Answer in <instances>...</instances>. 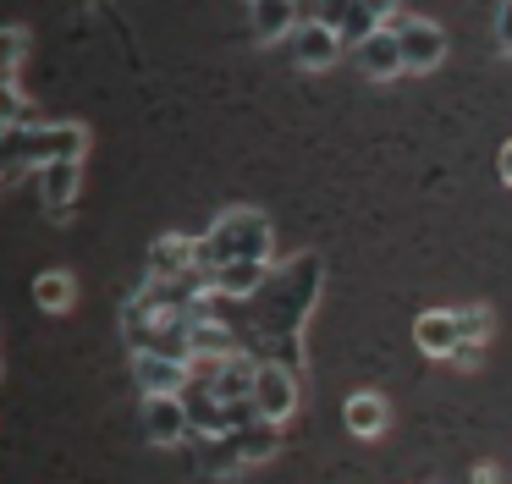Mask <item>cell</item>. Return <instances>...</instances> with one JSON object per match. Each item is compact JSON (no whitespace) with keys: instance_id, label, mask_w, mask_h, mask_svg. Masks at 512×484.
Returning a JSON list of instances; mask_svg holds the SVG:
<instances>
[{"instance_id":"obj_1","label":"cell","mask_w":512,"mask_h":484,"mask_svg":"<svg viewBox=\"0 0 512 484\" xmlns=\"http://www.w3.org/2000/svg\"><path fill=\"white\" fill-rule=\"evenodd\" d=\"M320 281H325L320 253H298L287 270L259 286V297H248L254 303V325L248 330H259L270 341V363H287L292 374H303V314H309Z\"/></svg>"},{"instance_id":"obj_2","label":"cell","mask_w":512,"mask_h":484,"mask_svg":"<svg viewBox=\"0 0 512 484\" xmlns=\"http://www.w3.org/2000/svg\"><path fill=\"white\" fill-rule=\"evenodd\" d=\"M270 220L259 209H226L210 231L199 237V259L204 270H221V264H237V259H265L270 264Z\"/></svg>"},{"instance_id":"obj_3","label":"cell","mask_w":512,"mask_h":484,"mask_svg":"<svg viewBox=\"0 0 512 484\" xmlns=\"http://www.w3.org/2000/svg\"><path fill=\"white\" fill-rule=\"evenodd\" d=\"M281 451V424L276 418H254V424L232 429V435L215 440V451L204 457V468L215 473V479H232V473L254 468V462H270Z\"/></svg>"},{"instance_id":"obj_4","label":"cell","mask_w":512,"mask_h":484,"mask_svg":"<svg viewBox=\"0 0 512 484\" xmlns=\"http://www.w3.org/2000/svg\"><path fill=\"white\" fill-rule=\"evenodd\" d=\"M89 149V127L83 121H45V127H23V160L28 171H45V165H61V160H83Z\"/></svg>"},{"instance_id":"obj_5","label":"cell","mask_w":512,"mask_h":484,"mask_svg":"<svg viewBox=\"0 0 512 484\" xmlns=\"http://www.w3.org/2000/svg\"><path fill=\"white\" fill-rule=\"evenodd\" d=\"M254 407H259V418H276V424H287V418H292V407H298V374H292L287 363L259 358Z\"/></svg>"},{"instance_id":"obj_6","label":"cell","mask_w":512,"mask_h":484,"mask_svg":"<svg viewBox=\"0 0 512 484\" xmlns=\"http://www.w3.org/2000/svg\"><path fill=\"white\" fill-rule=\"evenodd\" d=\"M386 28H397V39H402V66H413V72H430V66H441L446 33L435 28V22H424V17H413V22L391 17Z\"/></svg>"},{"instance_id":"obj_7","label":"cell","mask_w":512,"mask_h":484,"mask_svg":"<svg viewBox=\"0 0 512 484\" xmlns=\"http://www.w3.org/2000/svg\"><path fill=\"white\" fill-rule=\"evenodd\" d=\"M133 374L144 385V396H182L193 380L188 358H166V352H133Z\"/></svg>"},{"instance_id":"obj_8","label":"cell","mask_w":512,"mask_h":484,"mask_svg":"<svg viewBox=\"0 0 512 484\" xmlns=\"http://www.w3.org/2000/svg\"><path fill=\"white\" fill-rule=\"evenodd\" d=\"M144 435H149V446H182L193 435L188 402L182 396H144Z\"/></svg>"},{"instance_id":"obj_9","label":"cell","mask_w":512,"mask_h":484,"mask_svg":"<svg viewBox=\"0 0 512 484\" xmlns=\"http://www.w3.org/2000/svg\"><path fill=\"white\" fill-rule=\"evenodd\" d=\"M199 270H204L199 242H188V237H160L149 248V281H188Z\"/></svg>"},{"instance_id":"obj_10","label":"cell","mask_w":512,"mask_h":484,"mask_svg":"<svg viewBox=\"0 0 512 484\" xmlns=\"http://www.w3.org/2000/svg\"><path fill=\"white\" fill-rule=\"evenodd\" d=\"M336 50H342V33L331 28V22H298L292 28V61L298 66H309V72H320V66H331L336 61Z\"/></svg>"},{"instance_id":"obj_11","label":"cell","mask_w":512,"mask_h":484,"mask_svg":"<svg viewBox=\"0 0 512 484\" xmlns=\"http://www.w3.org/2000/svg\"><path fill=\"white\" fill-rule=\"evenodd\" d=\"M413 341H419V352H430V358H452L457 341H463L457 308H430V314H419L413 319Z\"/></svg>"},{"instance_id":"obj_12","label":"cell","mask_w":512,"mask_h":484,"mask_svg":"<svg viewBox=\"0 0 512 484\" xmlns=\"http://www.w3.org/2000/svg\"><path fill=\"white\" fill-rule=\"evenodd\" d=\"M358 66H364V77H375V83L408 72V66H402V39H397V28H375V33H369V39L358 44Z\"/></svg>"},{"instance_id":"obj_13","label":"cell","mask_w":512,"mask_h":484,"mask_svg":"<svg viewBox=\"0 0 512 484\" xmlns=\"http://www.w3.org/2000/svg\"><path fill=\"white\" fill-rule=\"evenodd\" d=\"M215 292L237 297V303H248V297H259V286L270 281V264L265 259H237V264H221V270H210Z\"/></svg>"},{"instance_id":"obj_14","label":"cell","mask_w":512,"mask_h":484,"mask_svg":"<svg viewBox=\"0 0 512 484\" xmlns=\"http://www.w3.org/2000/svg\"><path fill=\"white\" fill-rule=\"evenodd\" d=\"M78 182H83V160H61V165H45L39 171V187H45V209L50 215H67L72 198H78Z\"/></svg>"},{"instance_id":"obj_15","label":"cell","mask_w":512,"mask_h":484,"mask_svg":"<svg viewBox=\"0 0 512 484\" xmlns=\"http://www.w3.org/2000/svg\"><path fill=\"white\" fill-rule=\"evenodd\" d=\"M490 308H457V330H463V341H457V352H452V363L457 369H468V363H479V352H485V341H490Z\"/></svg>"},{"instance_id":"obj_16","label":"cell","mask_w":512,"mask_h":484,"mask_svg":"<svg viewBox=\"0 0 512 484\" xmlns=\"http://www.w3.org/2000/svg\"><path fill=\"white\" fill-rule=\"evenodd\" d=\"M342 418H347V429H353L358 440H375L380 429H386V396H375V391H358V396H347Z\"/></svg>"},{"instance_id":"obj_17","label":"cell","mask_w":512,"mask_h":484,"mask_svg":"<svg viewBox=\"0 0 512 484\" xmlns=\"http://www.w3.org/2000/svg\"><path fill=\"white\" fill-rule=\"evenodd\" d=\"M298 28V0H254V33L259 39H281Z\"/></svg>"},{"instance_id":"obj_18","label":"cell","mask_w":512,"mask_h":484,"mask_svg":"<svg viewBox=\"0 0 512 484\" xmlns=\"http://www.w3.org/2000/svg\"><path fill=\"white\" fill-rule=\"evenodd\" d=\"M72 297H78V281H72L67 270H45V275L34 281V303L45 308V314H67Z\"/></svg>"},{"instance_id":"obj_19","label":"cell","mask_w":512,"mask_h":484,"mask_svg":"<svg viewBox=\"0 0 512 484\" xmlns=\"http://www.w3.org/2000/svg\"><path fill=\"white\" fill-rule=\"evenodd\" d=\"M28 55L23 28H0V88H17V61Z\"/></svg>"},{"instance_id":"obj_20","label":"cell","mask_w":512,"mask_h":484,"mask_svg":"<svg viewBox=\"0 0 512 484\" xmlns=\"http://www.w3.org/2000/svg\"><path fill=\"white\" fill-rule=\"evenodd\" d=\"M28 171L23 160V127H0V182H17Z\"/></svg>"},{"instance_id":"obj_21","label":"cell","mask_w":512,"mask_h":484,"mask_svg":"<svg viewBox=\"0 0 512 484\" xmlns=\"http://www.w3.org/2000/svg\"><path fill=\"white\" fill-rule=\"evenodd\" d=\"M375 28H386V22H375V17H369V11H364V6H353V11H347V22H342V28H336V33H342V44H353V50H358V44H364V39H369V33H375Z\"/></svg>"},{"instance_id":"obj_22","label":"cell","mask_w":512,"mask_h":484,"mask_svg":"<svg viewBox=\"0 0 512 484\" xmlns=\"http://www.w3.org/2000/svg\"><path fill=\"white\" fill-rule=\"evenodd\" d=\"M496 44H501V55H512V0L496 6Z\"/></svg>"},{"instance_id":"obj_23","label":"cell","mask_w":512,"mask_h":484,"mask_svg":"<svg viewBox=\"0 0 512 484\" xmlns=\"http://www.w3.org/2000/svg\"><path fill=\"white\" fill-rule=\"evenodd\" d=\"M358 0H320V22H331V28H342L347 11H353Z\"/></svg>"},{"instance_id":"obj_24","label":"cell","mask_w":512,"mask_h":484,"mask_svg":"<svg viewBox=\"0 0 512 484\" xmlns=\"http://www.w3.org/2000/svg\"><path fill=\"white\" fill-rule=\"evenodd\" d=\"M358 6H364L375 22H391V17H397V0H358Z\"/></svg>"},{"instance_id":"obj_25","label":"cell","mask_w":512,"mask_h":484,"mask_svg":"<svg viewBox=\"0 0 512 484\" xmlns=\"http://www.w3.org/2000/svg\"><path fill=\"white\" fill-rule=\"evenodd\" d=\"M496 171H501V182H507V187H512V143H507V149H501V160H496Z\"/></svg>"},{"instance_id":"obj_26","label":"cell","mask_w":512,"mask_h":484,"mask_svg":"<svg viewBox=\"0 0 512 484\" xmlns=\"http://www.w3.org/2000/svg\"><path fill=\"white\" fill-rule=\"evenodd\" d=\"M474 484H496V468H479V473H474Z\"/></svg>"}]
</instances>
